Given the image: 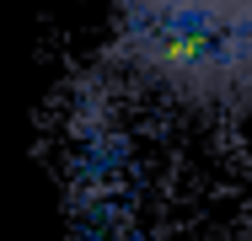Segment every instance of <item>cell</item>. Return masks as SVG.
I'll return each mask as SVG.
<instances>
[{
	"label": "cell",
	"instance_id": "1",
	"mask_svg": "<svg viewBox=\"0 0 252 241\" xmlns=\"http://www.w3.org/2000/svg\"><path fill=\"white\" fill-rule=\"evenodd\" d=\"M107 59L188 113H252V0H113Z\"/></svg>",
	"mask_w": 252,
	"mask_h": 241
}]
</instances>
